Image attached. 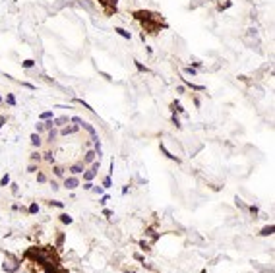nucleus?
<instances>
[{
  "label": "nucleus",
  "instance_id": "obj_32",
  "mask_svg": "<svg viewBox=\"0 0 275 273\" xmlns=\"http://www.w3.org/2000/svg\"><path fill=\"white\" fill-rule=\"evenodd\" d=\"M0 101H2V97H0Z\"/></svg>",
  "mask_w": 275,
  "mask_h": 273
},
{
  "label": "nucleus",
  "instance_id": "obj_8",
  "mask_svg": "<svg viewBox=\"0 0 275 273\" xmlns=\"http://www.w3.org/2000/svg\"><path fill=\"white\" fill-rule=\"evenodd\" d=\"M31 144L37 145V147L41 145V138H39V134H31Z\"/></svg>",
  "mask_w": 275,
  "mask_h": 273
},
{
  "label": "nucleus",
  "instance_id": "obj_20",
  "mask_svg": "<svg viewBox=\"0 0 275 273\" xmlns=\"http://www.w3.org/2000/svg\"><path fill=\"white\" fill-rule=\"evenodd\" d=\"M72 122H76L78 126H81V122H83V120H81L80 116H72Z\"/></svg>",
  "mask_w": 275,
  "mask_h": 273
},
{
  "label": "nucleus",
  "instance_id": "obj_26",
  "mask_svg": "<svg viewBox=\"0 0 275 273\" xmlns=\"http://www.w3.org/2000/svg\"><path fill=\"white\" fill-rule=\"evenodd\" d=\"M139 246H142L143 250H149V244H147V242H143V240H142V242H139Z\"/></svg>",
  "mask_w": 275,
  "mask_h": 273
},
{
  "label": "nucleus",
  "instance_id": "obj_17",
  "mask_svg": "<svg viewBox=\"0 0 275 273\" xmlns=\"http://www.w3.org/2000/svg\"><path fill=\"white\" fill-rule=\"evenodd\" d=\"M35 130H37V134H39V132H45V126H43V122H39V124H35Z\"/></svg>",
  "mask_w": 275,
  "mask_h": 273
},
{
  "label": "nucleus",
  "instance_id": "obj_22",
  "mask_svg": "<svg viewBox=\"0 0 275 273\" xmlns=\"http://www.w3.org/2000/svg\"><path fill=\"white\" fill-rule=\"evenodd\" d=\"M62 242H64V234H60L58 240H56V246H62Z\"/></svg>",
  "mask_w": 275,
  "mask_h": 273
},
{
  "label": "nucleus",
  "instance_id": "obj_6",
  "mask_svg": "<svg viewBox=\"0 0 275 273\" xmlns=\"http://www.w3.org/2000/svg\"><path fill=\"white\" fill-rule=\"evenodd\" d=\"M273 231H275V227L273 225H269V227H265V229H262V236H268V234H273Z\"/></svg>",
  "mask_w": 275,
  "mask_h": 273
},
{
  "label": "nucleus",
  "instance_id": "obj_27",
  "mask_svg": "<svg viewBox=\"0 0 275 273\" xmlns=\"http://www.w3.org/2000/svg\"><path fill=\"white\" fill-rule=\"evenodd\" d=\"M186 74H192V76H194V74H196V70L190 66V68H186Z\"/></svg>",
  "mask_w": 275,
  "mask_h": 273
},
{
  "label": "nucleus",
  "instance_id": "obj_14",
  "mask_svg": "<svg viewBox=\"0 0 275 273\" xmlns=\"http://www.w3.org/2000/svg\"><path fill=\"white\" fill-rule=\"evenodd\" d=\"M186 85H190L192 89H196V91H203V85H194L192 81H186Z\"/></svg>",
  "mask_w": 275,
  "mask_h": 273
},
{
  "label": "nucleus",
  "instance_id": "obj_5",
  "mask_svg": "<svg viewBox=\"0 0 275 273\" xmlns=\"http://www.w3.org/2000/svg\"><path fill=\"white\" fill-rule=\"evenodd\" d=\"M114 31H116V33L120 35V37H124V39H130V37H132V35H130V33H128V31H126V29H122V27H116V29H114Z\"/></svg>",
  "mask_w": 275,
  "mask_h": 273
},
{
  "label": "nucleus",
  "instance_id": "obj_11",
  "mask_svg": "<svg viewBox=\"0 0 275 273\" xmlns=\"http://www.w3.org/2000/svg\"><path fill=\"white\" fill-rule=\"evenodd\" d=\"M161 151H163V153H165V155H167V157H169V159H172V161H176V163H178V159H176L174 155H171V153H169V151H167V147H165V145H161Z\"/></svg>",
  "mask_w": 275,
  "mask_h": 273
},
{
  "label": "nucleus",
  "instance_id": "obj_30",
  "mask_svg": "<svg viewBox=\"0 0 275 273\" xmlns=\"http://www.w3.org/2000/svg\"><path fill=\"white\" fill-rule=\"evenodd\" d=\"M51 203H52V205H56V207H64L62 202H51Z\"/></svg>",
  "mask_w": 275,
  "mask_h": 273
},
{
  "label": "nucleus",
  "instance_id": "obj_9",
  "mask_svg": "<svg viewBox=\"0 0 275 273\" xmlns=\"http://www.w3.org/2000/svg\"><path fill=\"white\" fill-rule=\"evenodd\" d=\"M39 118H41V120H48V118H52V111H45V112H41Z\"/></svg>",
  "mask_w": 275,
  "mask_h": 273
},
{
  "label": "nucleus",
  "instance_id": "obj_10",
  "mask_svg": "<svg viewBox=\"0 0 275 273\" xmlns=\"http://www.w3.org/2000/svg\"><path fill=\"white\" fill-rule=\"evenodd\" d=\"M60 221H62V223H66V225H70V223H72L74 219L70 217V215H66V213H64V215H60Z\"/></svg>",
  "mask_w": 275,
  "mask_h": 273
},
{
  "label": "nucleus",
  "instance_id": "obj_21",
  "mask_svg": "<svg viewBox=\"0 0 275 273\" xmlns=\"http://www.w3.org/2000/svg\"><path fill=\"white\" fill-rule=\"evenodd\" d=\"M54 173H56V176H62V174H64V169H60V167H56V169H54Z\"/></svg>",
  "mask_w": 275,
  "mask_h": 273
},
{
  "label": "nucleus",
  "instance_id": "obj_33",
  "mask_svg": "<svg viewBox=\"0 0 275 273\" xmlns=\"http://www.w3.org/2000/svg\"><path fill=\"white\" fill-rule=\"evenodd\" d=\"M132 273H134V271H132Z\"/></svg>",
  "mask_w": 275,
  "mask_h": 273
},
{
  "label": "nucleus",
  "instance_id": "obj_16",
  "mask_svg": "<svg viewBox=\"0 0 275 273\" xmlns=\"http://www.w3.org/2000/svg\"><path fill=\"white\" fill-rule=\"evenodd\" d=\"M37 211H39V205H37V203H31V205H29V213H37Z\"/></svg>",
  "mask_w": 275,
  "mask_h": 273
},
{
  "label": "nucleus",
  "instance_id": "obj_18",
  "mask_svg": "<svg viewBox=\"0 0 275 273\" xmlns=\"http://www.w3.org/2000/svg\"><path fill=\"white\" fill-rule=\"evenodd\" d=\"M54 138H56V130H51V132H48V141H52Z\"/></svg>",
  "mask_w": 275,
  "mask_h": 273
},
{
  "label": "nucleus",
  "instance_id": "obj_24",
  "mask_svg": "<svg viewBox=\"0 0 275 273\" xmlns=\"http://www.w3.org/2000/svg\"><path fill=\"white\" fill-rule=\"evenodd\" d=\"M91 190H93L95 194H103V188H101V186H95V188H91Z\"/></svg>",
  "mask_w": 275,
  "mask_h": 273
},
{
  "label": "nucleus",
  "instance_id": "obj_19",
  "mask_svg": "<svg viewBox=\"0 0 275 273\" xmlns=\"http://www.w3.org/2000/svg\"><path fill=\"white\" fill-rule=\"evenodd\" d=\"M37 180H39V182H47V176H45L43 173H39V174H37Z\"/></svg>",
  "mask_w": 275,
  "mask_h": 273
},
{
  "label": "nucleus",
  "instance_id": "obj_23",
  "mask_svg": "<svg viewBox=\"0 0 275 273\" xmlns=\"http://www.w3.org/2000/svg\"><path fill=\"white\" fill-rule=\"evenodd\" d=\"M33 60H25V62H23V66H25V68H31V66H33Z\"/></svg>",
  "mask_w": 275,
  "mask_h": 273
},
{
  "label": "nucleus",
  "instance_id": "obj_3",
  "mask_svg": "<svg viewBox=\"0 0 275 273\" xmlns=\"http://www.w3.org/2000/svg\"><path fill=\"white\" fill-rule=\"evenodd\" d=\"M70 170H72V174H80V173H83V170H85V167H83V163H78V165L70 167Z\"/></svg>",
  "mask_w": 275,
  "mask_h": 273
},
{
  "label": "nucleus",
  "instance_id": "obj_13",
  "mask_svg": "<svg viewBox=\"0 0 275 273\" xmlns=\"http://www.w3.org/2000/svg\"><path fill=\"white\" fill-rule=\"evenodd\" d=\"M43 126H45V130H52V126H54V122H52V118H48L47 122H43Z\"/></svg>",
  "mask_w": 275,
  "mask_h": 273
},
{
  "label": "nucleus",
  "instance_id": "obj_12",
  "mask_svg": "<svg viewBox=\"0 0 275 273\" xmlns=\"http://www.w3.org/2000/svg\"><path fill=\"white\" fill-rule=\"evenodd\" d=\"M10 184V174H4L2 180H0V186H8Z\"/></svg>",
  "mask_w": 275,
  "mask_h": 273
},
{
  "label": "nucleus",
  "instance_id": "obj_25",
  "mask_svg": "<svg viewBox=\"0 0 275 273\" xmlns=\"http://www.w3.org/2000/svg\"><path fill=\"white\" fill-rule=\"evenodd\" d=\"M45 159H47V161H52V159H54V155L48 151V153H45Z\"/></svg>",
  "mask_w": 275,
  "mask_h": 273
},
{
  "label": "nucleus",
  "instance_id": "obj_4",
  "mask_svg": "<svg viewBox=\"0 0 275 273\" xmlns=\"http://www.w3.org/2000/svg\"><path fill=\"white\" fill-rule=\"evenodd\" d=\"M95 161V151H87L85 153V157H83V163L85 165H89V163H93Z\"/></svg>",
  "mask_w": 275,
  "mask_h": 273
},
{
  "label": "nucleus",
  "instance_id": "obj_1",
  "mask_svg": "<svg viewBox=\"0 0 275 273\" xmlns=\"http://www.w3.org/2000/svg\"><path fill=\"white\" fill-rule=\"evenodd\" d=\"M64 186H66L68 190L78 188V186H80V178H78V176H70V178H66V180H64Z\"/></svg>",
  "mask_w": 275,
  "mask_h": 273
},
{
  "label": "nucleus",
  "instance_id": "obj_31",
  "mask_svg": "<svg viewBox=\"0 0 275 273\" xmlns=\"http://www.w3.org/2000/svg\"><path fill=\"white\" fill-rule=\"evenodd\" d=\"M31 159H33V161H39L41 155H39V153H33V155H31Z\"/></svg>",
  "mask_w": 275,
  "mask_h": 273
},
{
  "label": "nucleus",
  "instance_id": "obj_7",
  "mask_svg": "<svg viewBox=\"0 0 275 273\" xmlns=\"http://www.w3.org/2000/svg\"><path fill=\"white\" fill-rule=\"evenodd\" d=\"M54 122V126H64L68 122V116H60V118H56V120H52Z\"/></svg>",
  "mask_w": 275,
  "mask_h": 273
},
{
  "label": "nucleus",
  "instance_id": "obj_2",
  "mask_svg": "<svg viewBox=\"0 0 275 273\" xmlns=\"http://www.w3.org/2000/svg\"><path fill=\"white\" fill-rule=\"evenodd\" d=\"M78 130H80V126L74 124V126H66V128H62V130H60V134H62V136H68V134H76Z\"/></svg>",
  "mask_w": 275,
  "mask_h": 273
},
{
  "label": "nucleus",
  "instance_id": "obj_29",
  "mask_svg": "<svg viewBox=\"0 0 275 273\" xmlns=\"http://www.w3.org/2000/svg\"><path fill=\"white\" fill-rule=\"evenodd\" d=\"M8 103H10V105H16V99L12 95H8Z\"/></svg>",
  "mask_w": 275,
  "mask_h": 273
},
{
  "label": "nucleus",
  "instance_id": "obj_28",
  "mask_svg": "<svg viewBox=\"0 0 275 273\" xmlns=\"http://www.w3.org/2000/svg\"><path fill=\"white\" fill-rule=\"evenodd\" d=\"M83 188H85V190H91V188H93V184H91V182H85Z\"/></svg>",
  "mask_w": 275,
  "mask_h": 273
},
{
  "label": "nucleus",
  "instance_id": "obj_15",
  "mask_svg": "<svg viewBox=\"0 0 275 273\" xmlns=\"http://www.w3.org/2000/svg\"><path fill=\"white\" fill-rule=\"evenodd\" d=\"M110 184H113V180H110V176H107L103 180V188H110Z\"/></svg>",
  "mask_w": 275,
  "mask_h": 273
}]
</instances>
